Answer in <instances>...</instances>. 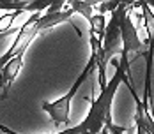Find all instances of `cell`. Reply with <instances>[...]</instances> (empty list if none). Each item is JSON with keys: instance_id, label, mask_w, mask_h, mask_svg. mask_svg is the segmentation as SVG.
<instances>
[{"instance_id": "10", "label": "cell", "mask_w": 154, "mask_h": 134, "mask_svg": "<svg viewBox=\"0 0 154 134\" xmlns=\"http://www.w3.org/2000/svg\"><path fill=\"white\" fill-rule=\"evenodd\" d=\"M51 5V2H48V0H45V2H29V5L25 7V13H41L43 9H46V7H50Z\"/></svg>"}, {"instance_id": "16", "label": "cell", "mask_w": 154, "mask_h": 134, "mask_svg": "<svg viewBox=\"0 0 154 134\" xmlns=\"http://www.w3.org/2000/svg\"><path fill=\"white\" fill-rule=\"evenodd\" d=\"M152 134H154V131H152Z\"/></svg>"}, {"instance_id": "11", "label": "cell", "mask_w": 154, "mask_h": 134, "mask_svg": "<svg viewBox=\"0 0 154 134\" xmlns=\"http://www.w3.org/2000/svg\"><path fill=\"white\" fill-rule=\"evenodd\" d=\"M119 5H121V2H99L97 4V11H99V14H105L106 11L113 13Z\"/></svg>"}, {"instance_id": "2", "label": "cell", "mask_w": 154, "mask_h": 134, "mask_svg": "<svg viewBox=\"0 0 154 134\" xmlns=\"http://www.w3.org/2000/svg\"><path fill=\"white\" fill-rule=\"evenodd\" d=\"M133 4H121L110 16V21L106 25V32H105V39H103V46L96 44L92 46V51H97V69H99V85L101 90L106 88V81H105V65L115 55L122 53V35H121V27L126 14L131 11L128 7H131Z\"/></svg>"}, {"instance_id": "15", "label": "cell", "mask_w": 154, "mask_h": 134, "mask_svg": "<svg viewBox=\"0 0 154 134\" xmlns=\"http://www.w3.org/2000/svg\"><path fill=\"white\" fill-rule=\"evenodd\" d=\"M57 134H60V133H57Z\"/></svg>"}, {"instance_id": "9", "label": "cell", "mask_w": 154, "mask_h": 134, "mask_svg": "<svg viewBox=\"0 0 154 134\" xmlns=\"http://www.w3.org/2000/svg\"><path fill=\"white\" fill-rule=\"evenodd\" d=\"M29 5V2H11V0H0V9L2 11H13V13H25V7Z\"/></svg>"}, {"instance_id": "8", "label": "cell", "mask_w": 154, "mask_h": 134, "mask_svg": "<svg viewBox=\"0 0 154 134\" xmlns=\"http://www.w3.org/2000/svg\"><path fill=\"white\" fill-rule=\"evenodd\" d=\"M97 4L99 2H69V9L73 11V14L75 13H80L82 16H85V19L87 21H91L94 16V7H97Z\"/></svg>"}, {"instance_id": "4", "label": "cell", "mask_w": 154, "mask_h": 134, "mask_svg": "<svg viewBox=\"0 0 154 134\" xmlns=\"http://www.w3.org/2000/svg\"><path fill=\"white\" fill-rule=\"evenodd\" d=\"M121 35H122V53H121V62L119 65L124 69L126 74H129V55L133 53L135 58L137 57H145L149 44L145 46L138 37V30L135 27L133 19H131V11L126 14L121 27Z\"/></svg>"}, {"instance_id": "14", "label": "cell", "mask_w": 154, "mask_h": 134, "mask_svg": "<svg viewBox=\"0 0 154 134\" xmlns=\"http://www.w3.org/2000/svg\"><path fill=\"white\" fill-rule=\"evenodd\" d=\"M101 134H106V129H105V131H103V133H101Z\"/></svg>"}, {"instance_id": "12", "label": "cell", "mask_w": 154, "mask_h": 134, "mask_svg": "<svg viewBox=\"0 0 154 134\" xmlns=\"http://www.w3.org/2000/svg\"><path fill=\"white\" fill-rule=\"evenodd\" d=\"M18 14H21V13H18V11H16V13H7V14H4V16H2V18H0V30L4 28L5 25L13 23V21L16 19V18H18Z\"/></svg>"}, {"instance_id": "3", "label": "cell", "mask_w": 154, "mask_h": 134, "mask_svg": "<svg viewBox=\"0 0 154 134\" xmlns=\"http://www.w3.org/2000/svg\"><path fill=\"white\" fill-rule=\"evenodd\" d=\"M97 67V51H92V57L89 60V64L85 65V69L82 71V74L78 76V79L73 83V87L69 88V92L57 99L55 103H43V109L50 115V118L53 120L55 127L60 125H67L69 124V111H71V101L75 97V94L78 92V88L83 85V81L91 76V73H94V69Z\"/></svg>"}, {"instance_id": "5", "label": "cell", "mask_w": 154, "mask_h": 134, "mask_svg": "<svg viewBox=\"0 0 154 134\" xmlns=\"http://www.w3.org/2000/svg\"><path fill=\"white\" fill-rule=\"evenodd\" d=\"M137 103V113H135V124H137V134H152L154 131V118L151 111L142 104L137 94H133Z\"/></svg>"}, {"instance_id": "1", "label": "cell", "mask_w": 154, "mask_h": 134, "mask_svg": "<svg viewBox=\"0 0 154 134\" xmlns=\"http://www.w3.org/2000/svg\"><path fill=\"white\" fill-rule=\"evenodd\" d=\"M126 78H128V74L119 65V62H115V74L106 83V88L101 90L99 97L92 103L91 109H89V115L85 117V120L80 122L75 127L60 131V134H101L103 133L105 127H108L112 124V101H113V95H115V92L119 88L121 81L128 83L131 94H137L135 88H133V85L129 83V79H126Z\"/></svg>"}, {"instance_id": "7", "label": "cell", "mask_w": 154, "mask_h": 134, "mask_svg": "<svg viewBox=\"0 0 154 134\" xmlns=\"http://www.w3.org/2000/svg\"><path fill=\"white\" fill-rule=\"evenodd\" d=\"M91 23V35L96 37L101 44H103V39H105V32H106V19H105V14H94L92 19L89 21Z\"/></svg>"}, {"instance_id": "6", "label": "cell", "mask_w": 154, "mask_h": 134, "mask_svg": "<svg viewBox=\"0 0 154 134\" xmlns=\"http://www.w3.org/2000/svg\"><path fill=\"white\" fill-rule=\"evenodd\" d=\"M140 7H142V18H143V25L147 30V43L151 46H154V13L152 9L147 5V2H140Z\"/></svg>"}, {"instance_id": "13", "label": "cell", "mask_w": 154, "mask_h": 134, "mask_svg": "<svg viewBox=\"0 0 154 134\" xmlns=\"http://www.w3.org/2000/svg\"><path fill=\"white\" fill-rule=\"evenodd\" d=\"M105 129H106V134H126V129L121 125H115V124H110Z\"/></svg>"}]
</instances>
